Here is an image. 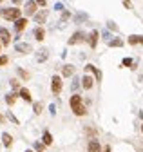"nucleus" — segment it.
<instances>
[{
    "mask_svg": "<svg viewBox=\"0 0 143 152\" xmlns=\"http://www.w3.org/2000/svg\"><path fill=\"white\" fill-rule=\"evenodd\" d=\"M129 44H131V45L143 44V36H139V34H132V36H129Z\"/></svg>",
    "mask_w": 143,
    "mask_h": 152,
    "instance_id": "16",
    "label": "nucleus"
},
{
    "mask_svg": "<svg viewBox=\"0 0 143 152\" xmlns=\"http://www.w3.org/2000/svg\"><path fill=\"white\" fill-rule=\"evenodd\" d=\"M85 71H91V72H94V76H96V80H98V82L101 80V71H100L98 67H94L93 64H87V65H85Z\"/></svg>",
    "mask_w": 143,
    "mask_h": 152,
    "instance_id": "13",
    "label": "nucleus"
},
{
    "mask_svg": "<svg viewBox=\"0 0 143 152\" xmlns=\"http://www.w3.org/2000/svg\"><path fill=\"white\" fill-rule=\"evenodd\" d=\"M36 7H38V4L34 2V0H29V2H26L24 13H26L27 16H34V15H36Z\"/></svg>",
    "mask_w": 143,
    "mask_h": 152,
    "instance_id": "4",
    "label": "nucleus"
},
{
    "mask_svg": "<svg viewBox=\"0 0 143 152\" xmlns=\"http://www.w3.org/2000/svg\"><path fill=\"white\" fill-rule=\"evenodd\" d=\"M26 152H33V150H26Z\"/></svg>",
    "mask_w": 143,
    "mask_h": 152,
    "instance_id": "43",
    "label": "nucleus"
},
{
    "mask_svg": "<svg viewBox=\"0 0 143 152\" xmlns=\"http://www.w3.org/2000/svg\"><path fill=\"white\" fill-rule=\"evenodd\" d=\"M20 15H22V11L18 7H7V9L2 11V16L6 18V20H11V22H16L18 18H22Z\"/></svg>",
    "mask_w": 143,
    "mask_h": 152,
    "instance_id": "2",
    "label": "nucleus"
},
{
    "mask_svg": "<svg viewBox=\"0 0 143 152\" xmlns=\"http://www.w3.org/2000/svg\"><path fill=\"white\" fill-rule=\"evenodd\" d=\"M51 91L55 94H60V91H62V76H53L51 78Z\"/></svg>",
    "mask_w": 143,
    "mask_h": 152,
    "instance_id": "3",
    "label": "nucleus"
},
{
    "mask_svg": "<svg viewBox=\"0 0 143 152\" xmlns=\"http://www.w3.org/2000/svg\"><path fill=\"white\" fill-rule=\"evenodd\" d=\"M33 34H34V38H36L38 42H42V40H44V36H45V31H44L42 27H36V29H34V33H33Z\"/></svg>",
    "mask_w": 143,
    "mask_h": 152,
    "instance_id": "17",
    "label": "nucleus"
},
{
    "mask_svg": "<svg viewBox=\"0 0 143 152\" xmlns=\"http://www.w3.org/2000/svg\"><path fill=\"white\" fill-rule=\"evenodd\" d=\"M34 2H36L38 6H45V4H47V0H34Z\"/></svg>",
    "mask_w": 143,
    "mask_h": 152,
    "instance_id": "37",
    "label": "nucleus"
},
{
    "mask_svg": "<svg viewBox=\"0 0 143 152\" xmlns=\"http://www.w3.org/2000/svg\"><path fill=\"white\" fill-rule=\"evenodd\" d=\"M49 110H51V114H53V116L56 114V107H55V105H51V107H49Z\"/></svg>",
    "mask_w": 143,
    "mask_h": 152,
    "instance_id": "38",
    "label": "nucleus"
},
{
    "mask_svg": "<svg viewBox=\"0 0 143 152\" xmlns=\"http://www.w3.org/2000/svg\"><path fill=\"white\" fill-rule=\"evenodd\" d=\"M107 44H109V47H121L123 45V40H121V38H112V40L107 42Z\"/></svg>",
    "mask_w": 143,
    "mask_h": 152,
    "instance_id": "19",
    "label": "nucleus"
},
{
    "mask_svg": "<svg viewBox=\"0 0 143 152\" xmlns=\"http://www.w3.org/2000/svg\"><path fill=\"white\" fill-rule=\"evenodd\" d=\"M2 143H4V147H11V143H13V138H11V134L4 132V134H2Z\"/></svg>",
    "mask_w": 143,
    "mask_h": 152,
    "instance_id": "18",
    "label": "nucleus"
},
{
    "mask_svg": "<svg viewBox=\"0 0 143 152\" xmlns=\"http://www.w3.org/2000/svg\"><path fill=\"white\" fill-rule=\"evenodd\" d=\"M107 27H109L111 31H118V26H116L112 20H109V22H107Z\"/></svg>",
    "mask_w": 143,
    "mask_h": 152,
    "instance_id": "32",
    "label": "nucleus"
},
{
    "mask_svg": "<svg viewBox=\"0 0 143 152\" xmlns=\"http://www.w3.org/2000/svg\"><path fill=\"white\" fill-rule=\"evenodd\" d=\"M0 40H2L4 45H9L11 44V34H9V31L6 27H0Z\"/></svg>",
    "mask_w": 143,
    "mask_h": 152,
    "instance_id": "8",
    "label": "nucleus"
},
{
    "mask_svg": "<svg viewBox=\"0 0 143 152\" xmlns=\"http://www.w3.org/2000/svg\"><path fill=\"white\" fill-rule=\"evenodd\" d=\"M44 148H45L44 141H34V150H36V152H44Z\"/></svg>",
    "mask_w": 143,
    "mask_h": 152,
    "instance_id": "24",
    "label": "nucleus"
},
{
    "mask_svg": "<svg viewBox=\"0 0 143 152\" xmlns=\"http://www.w3.org/2000/svg\"><path fill=\"white\" fill-rule=\"evenodd\" d=\"M15 51H16V53H22V54H27V53L33 51V47H31V44H27V42H18V44L15 45Z\"/></svg>",
    "mask_w": 143,
    "mask_h": 152,
    "instance_id": "6",
    "label": "nucleus"
},
{
    "mask_svg": "<svg viewBox=\"0 0 143 152\" xmlns=\"http://www.w3.org/2000/svg\"><path fill=\"white\" fill-rule=\"evenodd\" d=\"M98 38H100V33H98L96 29H94L91 34H89V45H91L93 49H94V47H96V44H98Z\"/></svg>",
    "mask_w": 143,
    "mask_h": 152,
    "instance_id": "12",
    "label": "nucleus"
},
{
    "mask_svg": "<svg viewBox=\"0 0 143 152\" xmlns=\"http://www.w3.org/2000/svg\"><path fill=\"white\" fill-rule=\"evenodd\" d=\"M123 4H125V7H127V9H131V7H132V4H131V0H123Z\"/></svg>",
    "mask_w": 143,
    "mask_h": 152,
    "instance_id": "35",
    "label": "nucleus"
},
{
    "mask_svg": "<svg viewBox=\"0 0 143 152\" xmlns=\"http://www.w3.org/2000/svg\"><path fill=\"white\" fill-rule=\"evenodd\" d=\"M87 150H89V152H101V147H100L98 140H91V141H89Z\"/></svg>",
    "mask_w": 143,
    "mask_h": 152,
    "instance_id": "11",
    "label": "nucleus"
},
{
    "mask_svg": "<svg viewBox=\"0 0 143 152\" xmlns=\"http://www.w3.org/2000/svg\"><path fill=\"white\" fill-rule=\"evenodd\" d=\"M47 58H49V49H47V47H42V49L36 51V62L42 64V62H45Z\"/></svg>",
    "mask_w": 143,
    "mask_h": 152,
    "instance_id": "9",
    "label": "nucleus"
},
{
    "mask_svg": "<svg viewBox=\"0 0 143 152\" xmlns=\"http://www.w3.org/2000/svg\"><path fill=\"white\" fill-rule=\"evenodd\" d=\"M55 9H56V11H63V4H60V2H58V4L55 6Z\"/></svg>",
    "mask_w": 143,
    "mask_h": 152,
    "instance_id": "36",
    "label": "nucleus"
},
{
    "mask_svg": "<svg viewBox=\"0 0 143 152\" xmlns=\"http://www.w3.org/2000/svg\"><path fill=\"white\" fill-rule=\"evenodd\" d=\"M101 36H103V40H105V42H111V40H112L111 33H107V31H103V33H101Z\"/></svg>",
    "mask_w": 143,
    "mask_h": 152,
    "instance_id": "31",
    "label": "nucleus"
},
{
    "mask_svg": "<svg viewBox=\"0 0 143 152\" xmlns=\"http://www.w3.org/2000/svg\"><path fill=\"white\" fill-rule=\"evenodd\" d=\"M11 2H13V4H20V2H22V0H11Z\"/></svg>",
    "mask_w": 143,
    "mask_h": 152,
    "instance_id": "40",
    "label": "nucleus"
},
{
    "mask_svg": "<svg viewBox=\"0 0 143 152\" xmlns=\"http://www.w3.org/2000/svg\"><path fill=\"white\" fill-rule=\"evenodd\" d=\"M93 83H94V80H93V76H83V78H82V87L83 89H91L93 87Z\"/></svg>",
    "mask_w": 143,
    "mask_h": 152,
    "instance_id": "15",
    "label": "nucleus"
},
{
    "mask_svg": "<svg viewBox=\"0 0 143 152\" xmlns=\"http://www.w3.org/2000/svg\"><path fill=\"white\" fill-rule=\"evenodd\" d=\"M9 83H11V87H13V89H16V91H20V82H18V80H15V78H13V80H11Z\"/></svg>",
    "mask_w": 143,
    "mask_h": 152,
    "instance_id": "29",
    "label": "nucleus"
},
{
    "mask_svg": "<svg viewBox=\"0 0 143 152\" xmlns=\"http://www.w3.org/2000/svg\"><path fill=\"white\" fill-rule=\"evenodd\" d=\"M85 20H87V15H85V13H78V15L74 16V22H76V24H80V22H85Z\"/></svg>",
    "mask_w": 143,
    "mask_h": 152,
    "instance_id": "23",
    "label": "nucleus"
},
{
    "mask_svg": "<svg viewBox=\"0 0 143 152\" xmlns=\"http://www.w3.org/2000/svg\"><path fill=\"white\" fill-rule=\"evenodd\" d=\"M69 103H71V109H73V112L76 114V116H85L87 114V109L83 107V100H82L80 94H73L71 100H69Z\"/></svg>",
    "mask_w": 143,
    "mask_h": 152,
    "instance_id": "1",
    "label": "nucleus"
},
{
    "mask_svg": "<svg viewBox=\"0 0 143 152\" xmlns=\"http://www.w3.org/2000/svg\"><path fill=\"white\" fill-rule=\"evenodd\" d=\"M26 26H27V18H18V20L15 22V29L18 31V33H22L26 29Z\"/></svg>",
    "mask_w": 143,
    "mask_h": 152,
    "instance_id": "14",
    "label": "nucleus"
},
{
    "mask_svg": "<svg viewBox=\"0 0 143 152\" xmlns=\"http://www.w3.org/2000/svg\"><path fill=\"white\" fill-rule=\"evenodd\" d=\"M7 118H9V120H11V121H13V123H15V125H18V123H20V121H18V120H16V118H15V116H13V112H11V110H9V112H7Z\"/></svg>",
    "mask_w": 143,
    "mask_h": 152,
    "instance_id": "33",
    "label": "nucleus"
},
{
    "mask_svg": "<svg viewBox=\"0 0 143 152\" xmlns=\"http://www.w3.org/2000/svg\"><path fill=\"white\" fill-rule=\"evenodd\" d=\"M47 15H49L47 9H40V11H36V15H34L33 18H34V22H36V24H44L45 18H47Z\"/></svg>",
    "mask_w": 143,
    "mask_h": 152,
    "instance_id": "7",
    "label": "nucleus"
},
{
    "mask_svg": "<svg viewBox=\"0 0 143 152\" xmlns=\"http://www.w3.org/2000/svg\"><path fill=\"white\" fill-rule=\"evenodd\" d=\"M73 74H74V65L67 64V65L62 67V76H63V78H69V76H73Z\"/></svg>",
    "mask_w": 143,
    "mask_h": 152,
    "instance_id": "10",
    "label": "nucleus"
},
{
    "mask_svg": "<svg viewBox=\"0 0 143 152\" xmlns=\"http://www.w3.org/2000/svg\"><path fill=\"white\" fill-rule=\"evenodd\" d=\"M20 96H22V100L31 102V92H29L27 89H20Z\"/></svg>",
    "mask_w": 143,
    "mask_h": 152,
    "instance_id": "22",
    "label": "nucleus"
},
{
    "mask_svg": "<svg viewBox=\"0 0 143 152\" xmlns=\"http://www.w3.org/2000/svg\"><path fill=\"white\" fill-rule=\"evenodd\" d=\"M0 2H2V0H0Z\"/></svg>",
    "mask_w": 143,
    "mask_h": 152,
    "instance_id": "44",
    "label": "nucleus"
},
{
    "mask_svg": "<svg viewBox=\"0 0 143 152\" xmlns=\"http://www.w3.org/2000/svg\"><path fill=\"white\" fill-rule=\"evenodd\" d=\"M141 132H143V125H141Z\"/></svg>",
    "mask_w": 143,
    "mask_h": 152,
    "instance_id": "42",
    "label": "nucleus"
},
{
    "mask_svg": "<svg viewBox=\"0 0 143 152\" xmlns=\"http://www.w3.org/2000/svg\"><path fill=\"white\" fill-rule=\"evenodd\" d=\"M101 152H111V147H109V145H107V147H105V148H103Z\"/></svg>",
    "mask_w": 143,
    "mask_h": 152,
    "instance_id": "39",
    "label": "nucleus"
},
{
    "mask_svg": "<svg viewBox=\"0 0 143 152\" xmlns=\"http://www.w3.org/2000/svg\"><path fill=\"white\" fill-rule=\"evenodd\" d=\"M42 109H44V105H42L40 102H36V103L33 105V110H34V114H40V112H42Z\"/></svg>",
    "mask_w": 143,
    "mask_h": 152,
    "instance_id": "28",
    "label": "nucleus"
},
{
    "mask_svg": "<svg viewBox=\"0 0 143 152\" xmlns=\"http://www.w3.org/2000/svg\"><path fill=\"white\" fill-rule=\"evenodd\" d=\"M7 64V56H0V65H6Z\"/></svg>",
    "mask_w": 143,
    "mask_h": 152,
    "instance_id": "34",
    "label": "nucleus"
},
{
    "mask_svg": "<svg viewBox=\"0 0 143 152\" xmlns=\"http://www.w3.org/2000/svg\"><path fill=\"white\" fill-rule=\"evenodd\" d=\"M15 102H16V94H15V92L6 94V103H7V105H13Z\"/></svg>",
    "mask_w": 143,
    "mask_h": 152,
    "instance_id": "20",
    "label": "nucleus"
},
{
    "mask_svg": "<svg viewBox=\"0 0 143 152\" xmlns=\"http://www.w3.org/2000/svg\"><path fill=\"white\" fill-rule=\"evenodd\" d=\"M0 123H4V116H2V114H0Z\"/></svg>",
    "mask_w": 143,
    "mask_h": 152,
    "instance_id": "41",
    "label": "nucleus"
},
{
    "mask_svg": "<svg viewBox=\"0 0 143 152\" xmlns=\"http://www.w3.org/2000/svg\"><path fill=\"white\" fill-rule=\"evenodd\" d=\"M69 16H71V13H69V11H62V18H60V24H62V26L69 20Z\"/></svg>",
    "mask_w": 143,
    "mask_h": 152,
    "instance_id": "27",
    "label": "nucleus"
},
{
    "mask_svg": "<svg viewBox=\"0 0 143 152\" xmlns=\"http://www.w3.org/2000/svg\"><path fill=\"white\" fill-rule=\"evenodd\" d=\"M85 40V33L83 31H76L73 36L69 38V45H76V44H80V42H83Z\"/></svg>",
    "mask_w": 143,
    "mask_h": 152,
    "instance_id": "5",
    "label": "nucleus"
},
{
    "mask_svg": "<svg viewBox=\"0 0 143 152\" xmlns=\"http://www.w3.org/2000/svg\"><path fill=\"white\" fill-rule=\"evenodd\" d=\"M42 140H44V143H45V145H51V143H53V136L49 134V132H44Z\"/></svg>",
    "mask_w": 143,
    "mask_h": 152,
    "instance_id": "25",
    "label": "nucleus"
},
{
    "mask_svg": "<svg viewBox=\"0 0 143 152\" xmlns=\"http://www.w3.org/2000/svg\"><path fill=\"white\" fill-rule=\"evenodd\" d=\"M125 67H131V65H134V62H132V58H123V62H121Z\"/></svg>",
    "mask_w": 143,
    "mask_h": 152,
    "instance_id": "30",
    "label": "nucleus"
},
{
    "mask_svg": "<svg viewBox=\"0 0 143 152\" xmlns=\"http://www.w3.org/2000/svg\"><path fill=\"white\" fill-rule=\"evenodd\" d=\"M80 85H82V80H80V78H74V80H73V83H71V91L76 94V91H78V87H80Z\"/></svg>",
    "mask_w": 143,
    "mask_h": 152,
    "instance_id": "21",
    "label": "nucleus"
},
{
    "mask_svg": "<svg viewBox=\"0 0 143 152\" xmlns=\"http://www.w3.org/2000/svg\"><path fill=\"white\" fill-rule=\"evenodd\" d=\"M16 72H18V76H20V78H24V80H29V72L27 71H24V69H16Z\"/></svg>",
    "mask_w": 143,
    "mask_h": 152,
    "instance_id": "26",
    "label": "nucleus"
}]
</instances>
